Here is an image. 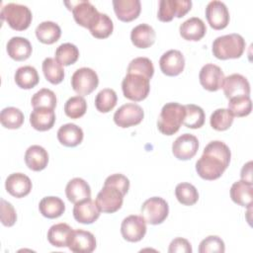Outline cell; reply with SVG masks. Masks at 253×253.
<instances>
[{
    "instance_id": "27",
    "label": "cell",
    "mask_w": 253,
    "mask_h": 253,
    "mask_svg": "<svg viewBox=\"0 0 253 253\" xmlns=\"http://www.w3.org/2000/svg\"><path fill=\"white\" fill-rule=\"evenodd\" d=\"M156 34L154 29L147 24H139L130 32V40L134 46L138 48H147L155 42Z\"/></svg>"
},
{
    "instance_id": "20",
    "label": "cell",
    "mask_w": 253,
    "mask_h": 253,
    "mask_svg": "<svg viewBox=\"0 0 253 253\" xmlns=\"http://www.w3.org/2000/svg\"><path fill=\"white\" fill-rule=\"evenodd\" d=\"M32 187L31 179L23 173H12L5 181L6 191L15 198H24L28 196Z\"/></svg>"
},
{
    "instance_id": "43",
    "label": "cell",
    "mask_w": 253,
    "mask_h": 253,
    "mask_svg": "<svg viewBox=\"0 0 253 253\" xmlns=\"http://www.w3.org/2000/svg\"><path fill=\"white\" fill-rule=\"evenodd\" d=\"M56 102L57 100L54 92L47 88L40 89L31 99V104L34 108H48L54 110Z\"/></svg>"
},
{
    "instance_id": "37",
    "label": "cell",
    "mask_w": 253,
    "mask_h": 253,
    "mask_svg": "<svg viewBox=\"0 0 253 253\" xmlns=\"http://www.w3.org/2000/svg\"><path fill=\"white\" fill-rule=\"evenodd\" d=\"M175 196L178 202L184 206H193L199 200L197 188L187 182L179 183L175 188Z\"/></svg>"
},
{
    "instance_id": "19",
    "label": "cell",
    "mask_w": 253,
    "mask_h": 253,
    "mask_svg": "<svg viewBox=\"0 0 253 253\" xmlns=\"http://www.w3.org/2000/svg\"><path fill=\"white\" fill-rule=\"evenodd\" d=\"M222 89L227 99L250 95V84L247 78L238 73H233L224 77Z\"/></svg>"
},
{
    "instance_id": "49",
    "label": "cell",
    "mask_w": 253,
    "mask_h": 253,
    "mask_svg": "<svg viewBox=\"0 0 253 253\" xmlns=\"http://www.w3.org/2000/svg\"><path fill=\"white\" fill-rule=\"evenodd\" d=\"M169 253H192L191 243L182 237L173 239L168 248Z\"/></svg>"
},
{
    "instance_id": "14",
    "label": "cell",
    "mask_w": 253,
    "mask_h": 253,
    "mask_svg": "<svg viewBox=\"0 0 253 253\" xmlns=\"http://www.w3.org/2000/svg\"><path fill=\"white\" fill-rule=\"evenodd\" d=\"M199 149L198 138L191 133H184L178 136L172 144V153L179 160L193 158Z\"/></svg>"
},
{
    "instance_id": "35",
    "label": "cell",
    "mask_w": 253,
    "mask_h": 253,
    "mask_svg": "<svg viewBox=\"0 0 253 253\" xmlns=\"http://www.w3.org/2000/svg\"><path fill=\"white\" fill-rule=\"evenodd\" d=\"M185 106V118L183 121V125L189 128H200L205 124V112L204 110L194 104H188Z\"/></svg>"
},
{
    "instance_id": "30",
    "label": "cell",
    "mask_w": 253,
    "mask_h": 253,
    "mask_svg": "<svg viewBox=\"0 0 253 253\" xmlns=\"http://www.w3.org/2000/svg\"><path fill=\"white\" fill-rule=\"evenodd\" d=\"M36 36L38 40L45 44L56 42L61 36V29L58 24L51 21H44L36 28Z\"/></svg>"
},
{
    "instance_id": "13",
    "label": "cell",
    "mask_w": 253,
    "mask_h": 253,
    "mask_svg": "<svg viewBox=\"0 0 253 253\" xmlns=\"http://www.w3.org/2000/svg\"><path fill=\"white\" fill-rule=\"evenodd\" d=\"M224 73L222 69L213 63L205 64L199 74V80L201 85L208 91L214 92L222 88Z\"/></svg>"
},
{
    "instance_id": "31",
    "label": "cell",
    "mask_w": 253,
    "mask_h": 253,
    "mask_svg": "<svg viewBox=\"0 0 253 253\" xmlns=\"http://www.w3.org/2000/svg\"><path fill=\"white\" fill-rule=\"evenodd\" d=\"M40 212L47 218H56L62 215L65 211V205L63 201L54 196L44 197L39 204Z\"/></svg>"
},
{
    "instance_id": "8",
    "label": "cell",
    "mask_w": 253,
    "mask_h": 253,
    "mask_svg": "<svg viewBox=\"0 0 253 253\" xmlns=\"http://www.w3.org/2000/svg\"><path fill=\"white\" fill-rule=\"evenodd\" d=\"M99 84V77L95 70L89 67H81L71 76V87L80 96L91 94Z\"/></svg>"
},
{
    "instance_id": "5",
    "label": "cell",
    "mask_w": 253,
    "mask_h": 253,
    "mask_svg": "<svg viewBox=\"0 0 253 253\" xmlns=\"http://www.w3.org/2000/svg\"><path fill=\"white\" fill-rule=\"evenodd\" d=\"M124 96L131 101L139 102L144 100L150 91V79L135 73H126L122 81Z\"/></svg>"
},
{
    "instance_id": "15",
    "label": "cell",
    "mask_w": 253,
    "mask_h": 253,
    "mask_svg": "<svg viewBox=\"0 0 253 253\" xmlns=\"http://www.w3.org/2000/svg\"><path fill=\"white\" fill-rule=\"evenodd\" d=\"M206 18L212 29L222 30L229 23V12L223 2L212 0L206 7Z\"/></svg>"
},
{
    "instance_id": "7",
    "label": "cell",
    "mask_w": 253,
    "mask_h": 253,
    "mask_svg": "<svg viewBox=\"0 0 253 253\" xmlns=\"http://www.w3.org/2000/svg\"><path fill=\"white\" fill-rule=\"evenodd\" d=\"M141 216L152 225L162 223L168 216L169 206L167 202L160 197H152L143 202L141 208Z\"/></svg>"
},
{
    "instance_id": "50",
    "label": "cell",
    "mask_w": 253,
    "mask_h": 253,
    "mask_svg": "<svg viewBox=\"0 0 253 253\" xmlns=\"http://www.w3.org/2000/svg\"><path fill=\"white\" fill-rule=\"evenodd\" d=\"M240 176H241V180L252 183V161H249L243 165Z\"/></svg>"
},
{
    "instance_id": "22",
    "label": "cell",
    "mask_w": 253,
    "mask_h": 253,
    "mask_svg": "<svg viewBox=\"0 0 253 253\" xmlns=\"http://www.w3.org/2000/svg\"><path fill=\"white\" fill-rule=\"evenodd\" d=\"M114 11L117 18L123 22H131L135 20L141 10L139 0H114Z\"/></svg>"
},
{
    "instance_id": "12",
    "label": "cell",
    "mask_w": 253,
    "mask_h": 253,
    "mask_svg": "<svg viewBox=\"0 0 253 253\" xmlns=\"http://www.w3.org/2000/svg\"><path fill=\"white\" fill-rule=\"evenodd\" d=\"M146 221L140 215L130 214L124 218L121 224V233L128 242L140 241L146 233Z\"/></svg>"
},
{
    "instance_id": "44",
    "label": "cell",
    "mask_w": 253,
    "mask_h": 253,
    "mask_svg": "<svg viewBox=\"0 0 253 253\" xmlns=\"http://www.w3.org/2000/svg\"><path fill=\"white\" fill-rule=\"evenodd\" d=\"M127 73H135L141 74L149 79L152 78L154 74V66L152 61L148 57L140 56L133 58L128 66H127Z\"/></svg>"
},
{
    "instance_id": "16",
    "label": "cell",
    "mask_w": 253,
    "mask_h": 253,
    "mask_svg": "<svg viewBox=\"0 0 253 253\" xmlns=\"http://www.w3.org/2000/svg\"><path fill=\"white\" fill-rule=\"evenodd\" d=\"M67 247L75 253H91L96 249V238L90 231L75 229L69 236Z\"/></svg>"
},
{
    "instance_id": "48",
    "label": "cell",
    "mask_w": 253,
    "mask_h": 253,
    "mask_svg": "<svg viewBox=\"0 0 253 253\" xmlns=\"http://www.w3.org/2000/svg\"><path fill=\"white\" fill-rule=\"evenodd\" d=\"M104 184H110V185L116 186L123 192L124 195H126L129 189V180L125 175L120 173H116L108 176Z\"/></svg>"
},
{
    "instance_id": "41",
    "label": "cell",
    "mask_w": 253,
    "mask_h": 253,
    "mask_svg": "<svg viewBox=\"0 0 253 253\" xmlns=\"http://www.w3.org/2000/svg\"><path fill=\"white\" fill-rule=\"evenodd\" d=\"M87 103L83 96L77 95L70 97L64 104V113L70 119H79L85 115Z\"/></svg>"
},
{
    "instance_id": "2",
    "label": "cell",
    "mask_w": 253,
    "mask_h": 253,
    "mask_svg": "<svg viewBox=\"0 0 253 253\" xmlns=\"http://www.w3.org/2000/svg\"><path fill=\"white\" fill-rule=\"evenodd\" d=\"M246 42L239 34H229L217 37L212 42V54L218 59L239 58L245 49Z\"/></svg>"
},
{
    "instance_id": "36",
    "label": "cell",
    "mask_w": 253,
    "mask_h": 253,
    "mask_svg": "<svg viewBox=\"0 0 253 253\" xmlns=\"http://www.w3.org/2000/svg\"><path fill=\"white\" fill-rule=\"evenodd\" d=\"M24 119L23 112L15 107L4 108L0 113L1 125L9 129H16L22 126Z\"/></svg>"
},
{
    "instance_id": "38",
    "label": "cell",
    "mask_w": 253,
    "mask_h": 253,
    "mask_svg": "<svg viewBox=\"0 0 253 253\" xmlns=\"http://www.w3.org/2000/svg\"><path fill=\"white\" fill-rule=\"evenodd\" d=\"M79 58V49L71 42L61 43L55 50V59L63 66H68Z\"/></svg>"
},
{
    "instance_id": "25",
    "label": "cell",
    "mask_w": 253,
    "mask_h": 253,
    "mask_svg": "<svg viewBox=\"0 0 253 253\" xmlns=\"http://www.w3.org/2000/svg\"><path fill=\"white\" fill-rule=\"evenodd\" d=\"M65 195L69 202L76 204L91 198V189L84 179L76 177L67 183L65 187Z\"/></svg>"
},
{
    "instance_id": "11",
    "label": "cell",
    "mask_w": 253,
    "mask_h": 253,
    "mask_svg": "<svg viewBox=\"0 0 253 253\" xmlns=\"http://www.w3.org/2000/svg\"><path fill=\"white\" fill-rule=\"evenodd\" d=\"M192 7L191 0H160L157 18L161 22H170L174 17H184Z\"/></svg>"
},
{
    "instance_id": "3",
    "label": "cell",
    "mask_w": 253,
    "mask_h": 253,
    "mask_svg": "<svg viewBox=\"0 0 253 253\" xmlns=\"http://www.w3.org/2000/svg\"><path fill=\"white\" fill-rule=\"evenodd\" d=\"M185 106L176 102L166 103L159 114L157 120V127L159 131L165 135L176 133L185 118Z\"/></svg>"
},
{
    "instance_id": "9",
    "label": "cell",
    "mask_w": 253,
    "mask_h": 253,
    "mask_svg": "<svg viewBox=\"0 0 253 253\" xmlns=\"http://www.w3.org/2000/svg\"><path fill=\"white\" fill-rule=\"evenodd\" d=\"M123 192L116 186L104 184L101 191L96 197V203L101 211L106 213H113L119 211L124 202Z\"/></svg>"
},
{
    "instance_id": "4",
    "label": "cell",
    "mask_w": 253,
    "mask_h": 253,
    "mask_svg": "<svg viewBox=\"0 0 253 253\" xmlns=\"http://www.w3.org/2000/svg\"><path fill=\"white\" fill-rule=\"evenodd\" d=\"M1 19L5 21L10 28L16 31L28 29L32 23L33 15L26 6L18 3H8L1 9Z\"/></svg>"
},
{
    "instance_id": "34",
    "label": "cell",
    "mask_w": 253,
    "mask_h": 253,
    "mask_svg": "<svg viewBox=\"0 0 253 253\" xmlns=\"http://www.w3.org/2000/svg\"><path fill=\"white\" fill-rule=\"evenodd\" d=\"M42 68L45 79L51 84H59L64 78V69L55 58L46 57L42 61Z\"/></svg>"
},
{
    "instance_id": "29",
    "label": "cell",
    "mask_w": 253,
    "mask_h": 253,
    "mask_svg": "<svg viewBox=\"0 0 253 253\" xmlns=\"http://www.w3.org/2000/svg\"><path fill=\"white\" fill-rule=\"evenodd\" d=\"M252 193L253 185L252 183L246 182L244 180H239L234 182L230 188V198L231 200L245 208H250L252 206Z\"/></svg>"
},
{
    "instance_id": "10",
    "label": "cell",
    "mask_w": 253,
    "mask_h": 253,
    "mask_svg": "<svg viewBox=\"0 0 253 253\" xmlns=\"http://www.w3.org/2000/svg\"><path fill=\"white\" fill-rule=\"evenodd\" d=\"M144 112L135 103H127L121 106L114 114L115 124L123 128L130 127L140 124L143 120Z\"/></svg>"
},
{
    "instance_id": "46",
    "label": "cell",
    "mask_w": 253,
    "mask_h": 253,
    "mask_svg": "<svg viewBox=\"0 0 253 253\" xmlns=\"http://www.w3.org/2000/svg\"><path fill=\"white\" fill-rule=\"evenodd\" d=\"M225 251V245L223 240L216 235H210L203 239L199 245L200 253H223Z\"/></svg>"
},
{
    "instance_id": "28",
    "label": "cell",
    "mask_w": 253,
    "mask_h": 253,
    "mask_svg": "<svg viewBox=\"0 0 253 253\" xmlns=\"http://www.w3.org/2000/svg\"><path fill=\"white\" fill-rule=\"evenodd\" d=\"M84 137L83 130L75 124H65L57 130L58 141L67 147H75L79 145Z\"/></svg>"
},
{
    "instance_id": "18",
    "label": "cell",
    "mask_w": 253,
    "mask_h": 253,
    "mask_svg": "<svg viewBox=\"0 0 253 253\" xmlns=\"http://www.w3.org/2000/svg\"><path fill=\"white\" fill-rule=\"evenodd\" d=\"M101 210L99 209L96 201L91 198L83 200L74 204L73 216L76 221L83 224H91L96 221L100 216Z\"/></svg>"
},
{
    "instance_id": "24",
    "label": "cell",
    "mask_w": 253,
    "mask_h": 253,
    "mask_svg": "<svg viewBox=\"0 0 253 253\" xmlns=\"http://www.w3.org/2000/svg\"><path fill=\"white\" fill-rule=\"evenodd\" d=\"M55 123V113L53 109L34 108L30 115V124L40 131L50 129Z\"/></svg>"
},
{
    "instance_id": "6",
    "label": "cell",
    "mask_w": 253,
    "mask_h": 253,
    "mask_svg": "<svg viewBox=\"0 0 253 253\" xmlns=\"http://www.w3.org/2000/svg\"><path fill=\"white\" fill-rule=\"evenodd\" d=\"M68 9L72 11L75 22L88 30L92 29L100 18V12L96 7L87 0H79L76 2H65Z\"/></svg>"
},
{
    "instance_id": "23",
    "label": "cell",
    "mask_w": 253,
    "mask_h": 253,
    "mask_svg": "<svg viewBox=\"0 0 253 253\" xmlns=\"http://www.w3.org/2000/svg\"><path fill=\"white\" fill-rule=\"evenodd\" d=\"M8 55L16 61L28 59L33 51L32 44L29 40L23 37H13L7 42Z\"/></svg>"
},
{
    "instance_id": "42",
    "label": "cell",
    "mask_w": 253,
    "mask_h": 253,
    "mask_svg": "<svg viewBox=\"0 0 253 253\" xmlns=\"http://www.w3.org/2000/svg\"><path fill=\"white\" fill-rule=\"evenodd\" d=\"M228 110L233 117H246L252 111V102L250 96H237L229 99Z\"/></svg>"
},
{
    "instance_id": "33",
    "label": "cell",
    "mask_w": 253,
    "mask_h": 253,
    "mask_svg": "<svg viewBox=\"0 0 253 253\" xmlns=\"http://www.w3.org/2000/svg\"><path fill=\"white\" fill-rule=\"evenodd\" d=\"M16 84L22 89H32L40 81L37 69L31 65L19 67L14 75Z\"/></svg>"
},
{
    "instance_id": "17",
    "label": "cell",
    "mask_w": 253,
    "mask_h": 253,
    "mask_svg": "<svg viewBox=\"0 0 253 253\" xmlns=\"http://www.w3.org/2000/svg\"><path fill=\"white\" fill-rule=\"evenodd\" d=\"M159 67L167 76H177L184 70L185 58L183 53L177 49L164 52L159 59Z\"/></svg>"
},
{
    "instance_id": "1",
    "label": "cell",
    "mask_w": 253,
    "mask_h": 253,
    "mask_svg": "<svg viewBox=\"0 0 253 253\" xmlns=\"http://www.w3.org/2000/svg\"><path fill=\"white\" fill-rule=\"evenodd\" d=\"M230 158L229 147L220 140H212L207 144L196 162V171L204 180H216L228 167Z\"/></svg>"
},
{
    "instance_id": "32",
    "label": "cell",
    "mask_w": 253,
    "mask_h": 253,
    "mask_svg": "<svg viewBox=\"0 0 253 253\" xmlns=\"http://www.w3.org/2000/svg\"><path fill=\"white\" fill-rule=\"evenodd\" d=\"M72 230L71 226L65 222L53 224L47 231V240L52 246L67 247L68 239Z\"/></svg>"
},
{
    "instance_id": "26",
    "label": "cell",
    "mask_w": 253,
    "mask_h": 253,
    "mask_svg": "<svg viewBox=\"0 0 253 253\" xmlns=\"http://www.w3.org/2000/svg\"><path fill=\"white\" fill-rule=\"evenodd\" d=\"M25 162L29 169L33 171H42L47 166L48 153L41 145H31L26 150Z\"/></svg>"
},
{
    "instance_id": "47",
    "label": "cell",
    "mask_w": 253,
    "mask_h": 253,
    "mask_svg": "<svg viewBox=\"0 0 253 253\" xmlns=\"http://www.w3.org/2000/svg\"><path fill=\"white\" fill-rule=\"evenodd\" d=\"M17 220V213L11 203L1 199V222L4 226H13Z\"/></svg>"
},
{
    "instance_id": "39",
    "label": "cell",
    "mask_w": 253,
    "mask_h": 253,
    "mask_svg": "<svg viewBox=\"0 0 253 253\" xmlns=\"http://www.w3.org/2000/svg\"><path fill=\"white\" fill-rule=\"evenodd\" d=\"M118 97L115 90L111 88L102 89L95 98V107L100 113H108L117 105Z\"/></svg>"
},
{
    "instance_id": "40",
    "label": "cell",
    "mask_w": 253,
    "mask_h": 253,
    "mask_svg": "<svg viewBox=\"0 0 253 253\" xmlns=\"http://www.w3.org/2000/svg\"><path fill=\"white\" fill-rule=\"evenodd\" d=\"M234 117L230 113L228 109H216L212 112L210 118V124L211 126L218 131H223L228 129L232 123H233Z\"/></svg>"
},
{
    "instance_id": "45",
    "label": "cell",
    "mask_w": 253,
    "mask_h": 253,
    "mask_svg": "<svg viewBox=\"0 0 253 253\" xmlns=\"http://www.w3.org/2000/svg\"><path fill=\"white\" fill-rule=\"evenodd\" d=\"M113 30L114 24L111 18L107 14L101 13L98 22L89 31L91 35L97 39H106L113 33Z\"/></svg>"
},
{
    "instance_id": "21",
    "label": "cell",
    "mask_w": 253,
    "mask_h": 253,
    "mask_svg": "<svg viewBox=\"0 0 253 253\" xmlns=\"http://www.w3.org/2000/svg\"><path fill=\"white\" fill-rule=\"evenodd\" d=\"M180 36L186 41L198 42L204 38L207 33V27L204 21L198 17H192L183 22L179 27Z\"/></svg>"
}]
</instances>
